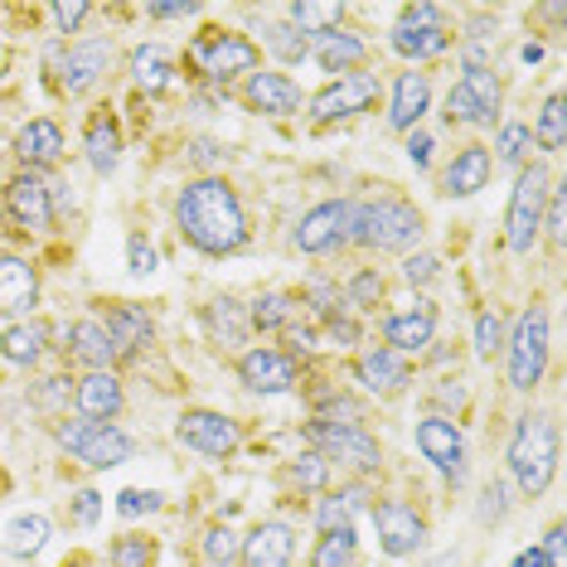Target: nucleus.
<instances>
[{"instance_id":"f257e3e1","label":"nucleus","mask_w":567,"mask_h":567,"mask_svg":"<svg viewBox=\"0 0 567 567\" xmlns=\"http://www.w3.org/2000/svg\"><path fill=\"white\" fill-rule=\"evenodd\" d=\"M175 218H179V234L209 257L238 252L248 243V214H243L238 195L224 179H195V185H185L175 199Z\"/></svg>"},{"instance_id":"f03ea898","label":"nucleus","mask_w":567,"mask_h":567,"mask_svg":"<svg viewBox=\"0 0 567 567\" xmlns=\"http://www.w3.org/2000/svg\"><path fill=\"white\" fill-rule=\"evenodd\" d=\"M422 234V214L398 195H379V199H359L344 214V243H364V248H383L398 252L408 243H417Z\"/></svg>"},{"instance_id":"7ed1b4c3","label":"nucleus","mask_w":567,"mask_h":567,"mask_svg":"<svg viewBox=\"0 0 567 567\" xmlns=\"http://www.w3.org/2000/svg\"><path fill=\"white\" fill-rule=\"evenodd\" d=\"M509 471L528 499H538L553 485V471H558V427L548 417H519V427L509 436Z\"/></svg>"},{"instance_id":"20e7f679","label":"nucleus","mask_w":567,"mask_h":567,"mask_svg":"<svg viewBox=\"0 0 567 567\" xmlns=\"http://www.w3.org/2000/svg\"><path fill=\"white\" fill-rule=\"evenodd\" d=\"M544 204H548V171L544 165H524L509 195V218H505V243L509 252H528L544 228Z\"/></svg>"},{"instance_id":"39448f33","label":"nucleus","mask_w":567,"mask_h":567,"mask_svg":"<svg viewBox=\"0 0 567 567\" xmlns=\"http://www.w3.org/2000/svg\"><path fill=\"white\" fill-rule=\"evenodd\" d=\"M509 350V383L519 393H528L548 369V316L544 306H528V311L514 320V334L505 340Z\"/></svg>"},{"instance_id":"423d86ee","label":"nucleus","mask_w":567,"mask_h":567,"mask_svg":"<svg viewBox=\"0 0 567 567\" xmlns=\"http://www.w3.org/2000/svg\"><path fill=\"white\" fill-rule=\"evenodd\" d=\"M59 442L69 446L79 461H87L93 471L122 466V461H132V451H136L132 436H126L122 427H112V422H63Z\"/></svg>"},{"instance_id":"0eeeda50","label":"nucleus","mask_w":567,"mask_h":567,"mask_svg":"<svg viewBox=\"0 0 567 567\" xmlns=\"http://www.w3.org/2000/svg\"><path fill=\"white\" fill-rule=\"evenodd\" d=\"M257 59H262L257 44L243 40V34H228V30H209L204 40L189 44V63H195L209 83H228L234 73H252Z\"/></svg>"},{"instance_id":"6e6552de","label":"nucleus","mask_w":567,"mask_h":567,"mask_svg":"<svg viewBox=\"0 0 567 567\" xmlns=\"http://www.w3.org/2000/svg\"><path fill=\"white\" fill-rule=\"evenodd\" d=\"M306 436H311L316 456L326 461H344V466H359V471L379 466V442L359 422H311Z\"/></svg>"},{"instance_id":"1a4fd4ad","label":"nucleus","mask_w":567,"mask_h":567,"mask_svg":"<svg viewBox=\"0 0 567 567\" xmlns=\"http://www.w3.org/2000/svg\"><path fill=\"white\" fill-rule=\"evenodd\" d=\"M495 112H499V79H495V69H466V79L451 87V97H446V122L495 126Z\"/></svg>"},{"instance_id":"9d476101","label":"nucleus","mask_w":567,"mask_h":567,"mask_svg":"<svg viewBox=\"0 0 567 567\" xmlns=\"http://www.w3.org/2000/svg\"><path fill=\"white\" fill-rule=\"evenodd\" d=\"M373 102H379V79L373 73H344V79H334L311 97V117L340 122V117H354V112H369Z\"/></svg>"},{"instance_id":"9b49d317","label":"nucleus","mask_w":567,"mask_h":567,"mask_svg":"<svg viewBox=\"0 0 567 567\" xmlns=\"http://www.w3.org/2000/svg\"><path fill=\"white\" fill-rule=\"evenodd\" d=\"M175 436L185 442L189 451H199V456H214V461H224V456H234L238 451V422H228L224 412H185V417L175 422Z\"/></svg>"},{"instance_id":"f8f14e48","label":"nucleus","mask_w":567,"mask_h":567,"mask_svg":"<svg viewBox=\"0 0 567 567\" xmlns=\"http://www.w3.org/2000/svg\"><path fill=\"white\" fill-rule=\"evenodd\" d=\"M373 528H379V548L389 553V558H408V553H417L422 538H427L422 514L403 505V499H389V505L373 509Z\"/></svg>"},{"instance_id":"ddd939ff","label":"nucleus","mask_w":567,"mask_h":567,"mask_svg":"<svg viewBox=\"0 0 567 567\" xmlns=\"http://www.w3.org/2000/svg\"><path fill=\"white\" fill-rule=\"evenodd\" d=\"M417 451L446 475V481H461V475H466V436H461L456 422H446V417L417 422Z\"/></svg>"},{"instance_id":"4468645a","label":"nucleus","mask_w":567,"mask_h":567,"mask_svg":"<svg viewBox=\"0 0 567 567\" xmlns=\"http://www.w3.org/2000/svg\"><path fill=\"white\" fill-rule=\"evenodd\" d=\"M344 214H350V204L344 199H326L316 204L311 214H301V224H296V248L301 252H330L344 243Z\"/></svg>"},{"instance_id":"2eb2a0df","label":"nucleus","mask_w":567,"mask_h":567,"mask_svg":"<svg viewBox=\"0 0 567 567\" xmlns=\"http://www.w3.org/2000/svg\"><path fill=\"white\" fill-rule=\"evenodd\" d=\"M238 379L252 393H291L296 389V359L281 350H252L238 359Z\"/></svg>"},{"instance_id":"dca6fc26","label":"nucleus","mask_w":567,"mask_h":567,"mask_svg":"<svg viewBox=\"0 0 567 567\" xmlns=\"http://www.w3.org/2000/svg\"><path fill=\"white\" fill-rule=\"evenodd\" d=\"M238 558H243V567H291V558H296V534H291V524H281V519L257 524Z\"/></svg>"},{"instance_id":"f3484780","label":"nucleus","mask_w":567,"mask_h":567,"mask_svg":"<svg viewBox=\"0 0 567 567\" xmlns=\"http://www.w3.org/2000/svg\"><path fill=\"white\" fill-rule=\"evenodd\" d=\"M6 204H10V218L20 228H49L54 224V199H49V185L40 175H16L6 185Z\"/></svg>"},{"instance_id":"a211bd4d","label":"nucleus","mask_w":567,"mask_h":567,"mask_svg":"<svg viewBox=\"0 0 567 567\" xmlns=\"http://www.w3.org/2000/svg\"><path fill=\"white\" fill-rule=\"evenodd\" d=\"M389 350L393 354H417V350H427L432 344V334H436V306L432 301H412L408 311H398L389 316Z\"/></svg>"},{"instance_id":"6ab92c4d","label":"nucleus","mask_w":567,"mask_h":567,"mask_svg":"<svg viewBox=\"0 0 567 567\" xmlns=\"http://www.w3.org/2000/svg\"><path fill=\"white\" fill-rule=\"evenodd\" d=\"M40 301V277L24 257H0V316H30Z\"/></svg>"},{"instance_id":"aec40b11","label":"nucleus","mask_w":567,"mask_h":567,"mask_svg":"<svg viewBox=\"0 0 567 567\" xmlns=\"http://www.w3.org/2000/svg\"><path fill=\"white\" fill-rule=\"evenodd\" d=\"M73 403H79L83 422H112L122 412V383L112 369L102 373H87V379H79V389H73Z\"/></svg>"},{"instance_id":"412c9836","label":"nucleus","mask_w":567,"mask_h":567,"mask_svg":"<svg viewBox=\"0 0 567 567\" xmlns=\"http://www.w3.org/2000/svg\"><path fill=\"white\" fill-rule=\"evenodd\" d=\"M354 379L364 383L369 393H398V389H408L412 369H408V359L393 350H369L354 359Z\"/></svg>"},{"instance_id":"4be33fe9","label":"nucleus","mask_w":567,"mask_h":567,"mask_svg":"<svg viewBox=\"0 0 567 567\" xmlns=\"http://www.w3.org/2000/svg\"><path fill=\"white\" fill-rule=\"evenodd\" d=\"M248 107L267 112V117H291L301 107V87L287 73H252L248 79Z\"/></svg>"},{"instance_id":"5701e85b","label":"nucleus","mask_w":567,"mask_h":567,"mask_svg":"<svg viewBox=\"0 0 567 567\" xmlns=\"http://www.w3.org/2000/svg\"><path fill=\"white\" fill-rule=\"evenodd\" d=\"M107 59H112L107 40H87L79 49H69V63H63V93H69V97L87 93V87L107 73Z\"/></svg>"},{"instance_id":"b1692460","label":"nucleus","mask_w":567,"mask_h":567,"mask_svg":"<svg viewBox=\"0 0 567 567\" xmlns=\"http://www.w3.org/2000/svg\"><path fill=\"white\" fill-rule=\"evenodd\" d=\"M102 330H107V344L117 359H132L151 344V320H146V311H136V306H112Z\"/></svg>"},{"instance_id":"393cba45","label":"nucleus","mask_w":567,"mask_h":567,"mask_svg":"<svg viewBox=\"0 0 567 567\" xmlns=\"http://www.w3.org/2000/svg\"><path fill=\"white\" fill-rule=\"evenodd\" d=\"M427 102H432V83H427V73H398L389 122L398 126V132H412V126L422 122V112H427Z\"/></svg>"},{"instance_id":"a878e982","label":"nucleus","mask_w":567,"mask_h":567,"mask_svg":"<svg viewBox=\"0 0 567 567\" xmlns=\"http://www.w3.org/2000/svg\"><path fill=\"white\" fill-rule=\"evenodd\" d=\"M485 185H489V151L485 146H466L446 171V195L451 199H471V195H481Z\"/></svg>"},{"instance_id":"bb28decb","label":"nucleus","mask_w":567,"mask_h":567,"mask_svg":"<svg viewBox=\"0 0 567 567\" xmlns=\"http://www.w3.org/2000/svg\"><path fill=\"white\" fill-rule=\"evenodd\" d=\"M16 156L24 165H54L63 156V132L49 117L40 122H30V126H20V136H16Z\"/></svg>"},{"instance_id":"cd10ccee","label":"nucleus","mask_w":567,"mask_h":567,"mask_svg":"<svg viewBox=\"0 0 567 567\" xmlns=\"http://www.w3.org/2000/svg\"><path fill=\"white\" fill-rule=\"evenodd\" d=\"M393 49L403 59H436L451 49L446 24H393Z\"/></svg>"},{"instance_id":"c85d7f7f","label":"nucleus","mask_w":567,"mask_h":567,"mask_svg":"<svg viewBox=\"0 0 567 567\" xmlns=\"http://www.w3.org/2000/svg\"><path fill=\"white\" fill-rule=\"evenodd\" d=\"M171 73H175V59L165 44H141L132 54V83L141 93H165V87H171Z\"/></svg>"},{"instance_id":"c756f323","label":"nucleus","mask_w":567,"mask_h":567,"mask_svg":"<svg viewBox=\"0 0 567 567\" xmlns=\"http://www.w3.org/2000/svg\"><path fill=\"white\" fill-rule=\"evenodd\" d=\"M44 340H49V330L40 326V320H20V326H10L6 334H0V359L30 369V364H40Z\"/></svg>"},{"instance_id":"7c9ffc66","label":"nucleus","mask_w":567,"mask_h":567,"mask_svg":"<svg viewBox=\"0 0 567 567\" xmlns=\"http://www.w3.org/2000/svg\"><path fill=\"white\" fill-rule=\"evenodd\" d=\"M117 161H122V132H117V122L102 112V117L87 122V165H93L97 175H112Z\"/></svg>"},{"instance_id":"2f4dec72","label":"nucleus","mask_w":567,"mask_h":567,"mask_svg":"<svg viewBox=\"0 0 567 567\" xmlns=\"http://www.w3.org/2000/svg\"><path fill=\"white\" fill-rule=\"evenodd\" d=\"M69 344H73V359L79 364H87V373H102L112 364V344H107V330L97 326V320H79V326L69 330Z\"/></svg>"},{"instance_id":"473e14b6","label":"nucleus","mask_w":567,"mask_h":567,"mask_svg":"<svg viewBox=\"0 0 567 567\" xmlns=\"http://www.w3.org/2000/svg\"><path fill=\"white\" fill-rule=\"evenodd\" d=\"M204 326H209V334L218 344H243L248 340V311L234 301V296H218V301H209V311H204Z\"/></svg>"},{"instance_id":"72a5a7b5","label":"nucleus","mask_w":567,"mask_h":567,"mask_svg":"<svg viewBox=\"0 0 567 567\" xmlns=\"http://www.w3.org/2000/svg\"><path fill=\"white\" fill-rule=\"evenodd\" d=\"M296 316H301V301L287 291H267L257 296V306L248 311V326L252 330H296Z\"/></svg>"},{"instance_id":"f704fd0d","label":"nucleus","mask_w":567,"mask_h":567,"mask_svg":"<svg viewBox=\"0 0 567 567\" xmlns=\"http://www.w3.org/2000/svg\"><path fill=\"white\" fill-rule=\"evenodd\" d=\"M49 544V519L44 514H16L6 524V553L10 558H34Z\"/></svg>"},{"instance_id":"c9c22d12","label":"nucleus","mask_w":567,"mask_h":567,"mask_svg":"<svg viewBox=\"0 0 567 567\" xmlns=\"http://www.w3.org/2000/svg\"><path fill=\"white\" fill-rule=\"evenodd\" d=\"M364 40H354V34H326V40H320V49H316V59H320V69L326 73H354L359 63H364Z\"/></svg>"},{"instance_id":"e433bc0d","label":"nucleus","mask_w":567,"mask_h":567,"mask_svg":"<svg viewBox=\"0 0 567 567\" xmlns=\"http://www.w3.org/2000/svg\"><path fill=\"white\" fill-rule=\"evenodd\" d=\"M344 20V6L340 0H296L291 6V24L301 34H334Z\"/></svg>"},{"instance_id":"4c0bfd02","label":"nucleus","mask_w":567,"mask_h":567,"mask_svg":"<svg viewBox=\"0 0 567 567\" xmlns=\"http://www.w3.org/2000/svg\"><path fill=\"white\" fill-rule=\"evenodd\" d=\"M359 544H354V528H340V534H326L311 553V567H354Z\"/></svg>"},{"instance_id":"58836bf2","label":"nucleus","mask_w":567,"mask_h":567,"mask_svg":"<svg viewBox=\"0 0 567 567\" xmlns=\"http://www.w3.org/2000/svg\"><path fill=\"white\" fill-rule=\"evenodd\" d=\"M538 146L544 151L567 146V102H563V93H553L544 102V112H538Z\"/></svg>"},{"instance_id":"ea45409f","label":"nucleus","mask_w":567,"mask_h":567,"mask_svg":"<svg viewBox=\"0 0 567 567\" xmlns=\"http://www.w3.org/2000/svg\"><path fill=\"white\" fill-rule=\"evenodd\" d=\"M267 49H272L281 63H301L306 54H311V40L287 20V24H272V30H267Z\"/></svg>"},{"instance_id":"a19ab883","label":"nucleus","mask_w":567,"mask_h":567,"mask_svg":"<svg viewBox=\"0 0 567 567\" xmlns=\"http://www.w3.org/2000/svg\"><path fill=\"white\" fill-rule=\"evenodd\" d=\"M238 553H243V544H238V534H234L228 524H214L209 534H204V558H209L214 567L238 563Z\"/></svg>"},{"instance_id":"79ce46f5","label":"nucleus","mask_w":567,"mask_h":567,"mask_svg":"<svg viewBox=\"0 0 567 567\" xmlns=\"http://www.w3.org/2000/svg\"><path fill=\"white\" fill-rule=\"evenodd\" d=\"M151 563H156V544H151V538L126 534L112 544V567H151Z\"/></svg>"},{"instance_id":"37998d69","label":"nucleus","mask_w":567,"mask_h":567,"mask_svg":"<svg viewBox=\"0 0 567 567\" xmlns=\"http://www.w3.org/2000/svg\"><path fill=\"white\" fill-rule=\"evenodd\" d=\"M495 350H505V320H499L495 311H481L475 316V354L495 359Z\"/></svg>"},{"instance_id":"c03bdc74","label":"nucleus","mask_w":567,"mask_h":567,"mask_svg":"<svg viewBox=\"0 0 567 567\" xmlns=\"http://www.w3.org/2000/svg\"><path fill=\"white\" fill-rule=\"evenodd\" d=\"M291 481L301 485V489H326V481H330V461H326V456H316V451H306V456H296V461H291Z\"/></svg>"},{"instance_id":"a18cd8bd","label":"nucleus","mask_w":567,"mask_h":567,"mask_svg":"<svg viewBox=\"0 0 567 567\" xmlns=\"http://www.w3.org/2000/svg\"><path fill=\"white\" fill-rule=\"evenodd\" d=\"M156 509H161L156 489H122V495H117V514H122V519H141V514H156Z\"/></svg>"},{"instance_id":"49530a36","label":"nucleus","mask_w":567,"mask_h":567,"mask_svg":"<svg viewBox=\"0 0 567 567\" xmlns=\"http://www.w3.org/2000/svg\"><path fill=\"white\" fill-rule=\"evenodd\" d=\"M316 524H320V534H340V528H354V524H350V505H344L340 495L320 499V505H316Z\"/></svg>"},{"instance_id":"de8ad7c7","label":"nucleus","mask_w":567,"mask_h":567,"mask_svg":"<svg viewBox=\"0 0 567 567\" xmlns=\"http://www.w3.org/2000/svg\"><path fill=\"white\" fill-rule=\"evenodd\" d=\"M528 136H534V132H528L524 122H509L505 132H499V146H495V151H499V161H505V165H519V161H524Z\"/></svg>"},{"instance_id":"09e8293b","label":"nucleus","mask_w":567,"mask_h":567,"mask_svg":"<svg viewBox=\"0 0 567 567\" xmlns=\"http://www.w3.org/2000/svg\"><path fill=\"white\" fill-rule=\"evenodd\" d=\"M383 296V277L379 272H359L350 287H344V306H373Z\"/></svg>"},{"instance_id":"8fccbe9b","label":"nucleus","mask_w":567,"mask_h":567,"mask_svg":"<svg viewBox=\"0 0 567 567\" xmlns=\"http://www.w3.org/2000/svg\"><path fill=\"white\" fill-rule=\"evenodd\" d=\"M403 277L412 281V287H427V281L442 277V257H432V252H412L408 262H403Z\"/></svg>"},{"instance_id":"3c124183","label":"nucleus","mask_w":567,"mask_h":567,"mask_svg":"<svg viewBox=\"0 0 567 567\" xmlns=\"http://www.w3.org/2000/svg\"><path fill=\"white\" fill-rule=\"evenodd\" d=\"M505 495H509V489H505V481H489L485 489H481V509H475V514H481V524H495V519H505Z\"/></svg>"},{"instance_id":"603ef678","label":"nucleus","mask_w":567,"mask_h":567,"mask_svg":"<svg viewBox=\"0 0 567 567\" xmlns=\"http://www.w3.org/2000/svg\"><path fill=\"white\" fill-rule=\"evenodd\" d=\"M87 10H93V6H87V0H59V6H54L59 30H63V34H73V30H79V24L87 20Z\"/></svg>"},{"instance_id":"864d4df0","label":"nucleus","mask_w":567,"mask_h":567,"mask_svg":"<svg viewBox=\"0 0 567 567\" xmlns=\"http://www.w3.org/2000/svg\"><path fill=\"white\" fill-rule=\"evenodd\" d=\"M126 257H132V272H136V277H151V272H156V248H151V243L141 238V234L126 243Z\"/></svg>"},{"instance_id":"5fc2aeb1","label":"nucleus","mask_w":567,"mask_h":567,"mask_svg":"<svg viewBox=\"0 0 567 567\" xmlns=\"http://www.w3.org/2000/svg\"><path fill=\"white\" fill-rule=\"evenodd\" d=\"M97 514H102V495H97V489H79V495H73V519H79V524H97Z\"/></svg>"},{"instance_id":"6e6d98bb","label":"nucleus","mask_w":567,"mask_h":567,"mask_svg":"<svg viewBox=\"0 0 567 567\" xmlns=\"http://www.w3.org/2000/svg\"><path fill=\"white\" fill-rule=\"evenodd\" d=\"M195 0H175V6H146V16L151 20H185V16H195Z\"/></svg>"},{"instance_id":"4d7b16f0","label":"nucleus","mask_w":567,"mask_h":567,"mask_svg":"<svg viewBox=\"0 0 567 567\" xmlns=\"http://www.w3.org/2000/svg\"><path fill=\"white\" fill-rule=\"evenodd\" d=\"M398 24H442V10L436 6H403Z\"/></svg>"},{"instance_id":"13d9d810","label":"nucleus","mask_w":567,"mask_h":567,"mask_svg":"<svg viewBox=\"0 0 567 567\" xmlns=\"http://www.w3.org/2000/svg\"><path fill=\"white\" fill-rule=\"evenodd\" d=\"M408 161H412V165H427V161H432V136H427V132H412V136H408Z\"/></svg>"},{"instance_id":"bf43d9fd","label":"nucleus","mask_w":567,"mask_h":567,"mask_svg":"<svg viewBox=\"0 0 567 567\" xmlns=\"http://www.w3.org/2000/svg\"><path fill=\"white\" fill-rule=\"evenodd\" d=\"M563 528H548V538H544V563L548 567H567V558H563Z\"/></svg>"},{"instance_id":"052dcab7","label":"nucleus","mask_w":567,"mask_h":567,"mask_svg":"<svg viewBox=\"0 0 567 567\" xmlns=\"http://www.w3.org/2000/svg\"><path fill=\"white\" fill-rule=\"evenodd\" d=\"M218 156H224V151L214 146V141H195V161H204V165H214Z\"/></svg>"},{"instance_id":"680f3d73","label":"nucleus","mask_w":567,"mask_h":567,"mask_svg":"<svg viewBox=\"0 0 567 567\" xmlns=\"http://www.w3.org/2000/svg\"><path fill=\"white\" fill-rule=\"evenodd\" d=\"M514 567H548V563H544V553L538 548H524L519 558H514Z\"/></svg>"},{"instance_id":"e2e57ef3","label":"nucleus","mask_w":567,"mask_h":567,"mask_svg":"<svg viewBox=\"0 0 567 567\" xmlns=\"http://www.w3.org/2000/svg\"><path fill=\"white\" fill-rule=\"evenodd\" d=\"M519 59H524V63H538V59H544V44H524Z\"/></svg>"}]
</instances>
